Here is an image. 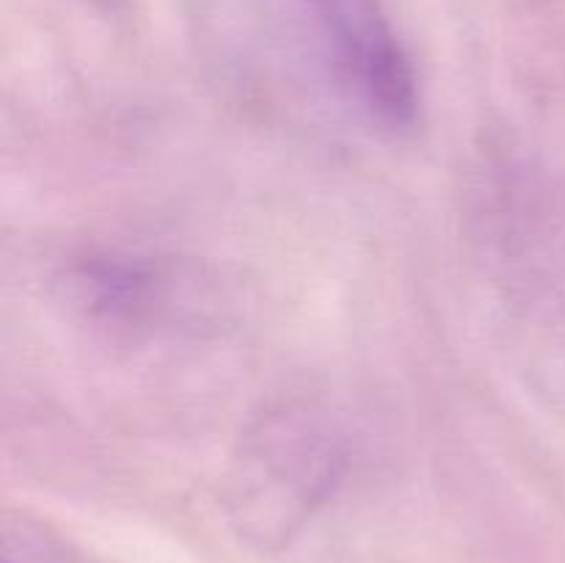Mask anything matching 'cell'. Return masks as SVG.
<instances>
[{
    "mask_svg": "<svg viewBox=\"0 0 565 563\" xmlns=\"http://www.w3.org/2000/svg\"><path fill=\"white\" fill-rule=\"evenodd\" d=\"M351 97L390 130L417 121L414 64L381 0H303Z\"/></svg>",
    "mask_w": 565,
    "mask_h": 563,
    "instance_id": "1",
    "label": "cell"
},
{
    "mask_svg": "<svg viewBox=\"0 0 565 563\" xmlns=\"http://www.w3.org/2000/svg\"><path fill=\"white\" fill-rule=\"evenodd\" d=\"M254 469L248 489H243V522H257V533L265 541L290 533L303 513L329 491L337 478L342 453L337 436L307 414H287L270 419L268 428L252 447Z\"/></svg>",
    "mask_w": 565,
    "mask_h": 563,
    "instance_id": "2",
    "label": "cell"
},
{
    "mask_svg": "<svg viewBox=\"0 0 565 563\" xmlns=\"http://www.w3.org/2000/svg\"><path fill=\"white\" fill-rule=\"evenodd\" d=\"M92 3H99V6H108V9H114V6H119L121 0H92Z\"/></svg>",
    "mask_w": 565,
    "mask_h": 563,
    "instance_id": "3",
    "label": "cell"
},
{
    "mask_svg": "<svg viewBox=\"0 0 565 563\" xmlns=\"http://www.w3.org/2000/svg\"><path fill=\"white\" fill-rule=\"evenodd\" d=\"M6 563H14V557H9V561H6ZM22 563H31V561H22Z\"/></svg>",
    "mask_w": 565,
    "mask_h": 563,
    "instance_id": "4",
    "label": "cell"
}]
</instances>
